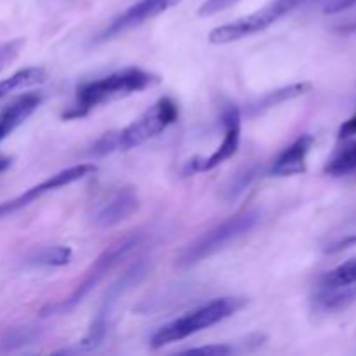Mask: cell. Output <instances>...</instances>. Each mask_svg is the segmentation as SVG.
<instances>
[{
	"label": "cell",
	"mask_w": 356,
	"mask_h": 356,
	"mask_svg": "<svg viewBox=\"0 0 356 356\" xmlns=\"http://www.w3.org/2000/svg\"><path fill=\"white\" fill-rule=\"evenodd\" d=\"M325 172L330 176H348V174L356 172V139L348 143L344 148H341L332 159L329 160L325 167Z\"/></svg>",
	"instance_id": "15"
},
{
	"label": "cell",
	"mask_w": 356,
	"mask_h": 356,
	"mask_svg": "<svg viewBox=\"0 0 356 356\" xmlns=\"http://www.w3.org/2000/svg\"><path fill=\"white\" fill-rule=\"evenodd\" d=\"M222 141L209 156H195L186 165V172H209L218 165L232 159L240 146V132H242V115L236 106H228L222 113Z\"/></svg>",
	"instance_id": "8"
},
{
	"label": "cell",
	"mask_w": 356,
	"mask_h": 356,
	"mask_svg": "<svg viewBox=\"0 0 356 356\" xmlns=\"http://www.w3.org/2000/svg\"><path fill=\"white\" fill-rule=\"evenodd\" d=\"M179 117V108L170 97H160L153 103L141 117L136 118L132 124L122 129L117 134H108L96 145L94 152H129L132 148L145 145L149 139L162 134L169 125Z\"/></svg>",
	"instance_id": "2"
},
{
	"label": "cell",
	"mask_w": 356,
	"mask_h": 356,
	"mask_svg": "<svg viewBox=\"0 0 356 356\" xmlns=\"http://www.w3.org/2000/svg\"><path fill=\"white\" fill-rule=\"evenodd\" d=\"M309 89H312V83L302 82V83H292V86L284 87V89L273 90V92L266 94V96H264L263 99L257 103L256 110L261 111V110H266V108H271V106H278V104L285 103V101L302 96V94L308 92Z\"/></svg>",
	"instance_id": "16"
},
{
	"label": "cell",
	"mask_w": 356,
	"mask_h": 356,
	"mask_svg": "<svg viewBox=\"0 0 356 356\" xmlns=\"http://www.w3.org/2000/svg\"><path fill=\"white\" fill-rule=\"evenodd\" d=\"M355 6H356V0H332V2L325 7V13L336 14V13H341V10L351 9V7Z\"/></svg>",
	"instance_id": "25"
},
{
	"label": "cell",
	"mask_w": 356,
	"mask_h": 356,
	"mask_svg": "<svg viewBox=\"0 0 356 356\" xmlns=\"http://www.w3.org/2000/svg\"><path fill=\"white\" fill-rule=\"evenodd\" d=\"M155 82L156 76L153 73L143 68H134V66L118 70L110 75L101 76V79L89 80V82L79 86L75 92V101L63 113V118H66V120L83 118L92 110L99 108L101 104L111 103V101H117L120 97H127L134 92H141Z\"/></svg>",
	"instance_id": "1"
},
{
	"label": "cell",
	"mask_w": 356,
	"mask_h": 356,
	"mask_svg": "<svg viewBox=\"0 0 356 356\" xmlns=\"http://www.w3.org/2000/svg\"><path fill=\"white\" fill-rule=\"evenodd\" d=\"M233 348L228 346V344H214V346H204V348H191L186 353H200V355H232Z\"/></svg>",
	"instance_id": "22"
},
{
	"label": "cell",
	"mask_w": 356,
	"mask_h": 356,
	"mask_svg": "<svg viewBox=\"0 0 356 356\" xmlns=\"http://www.w3.org/2000/svg\"><path fill=\"white\" fill-rule=\"evenodd\" d=\"M242 0H205L200 7H198V16L209 17L214 14L222 13V10L229 9V7L236 6Z\"/></svg>",
	"instance_id": "20"
},
{
	"label": "cell",
	"mask_w": 356,
	"mask_h": 356,
	"mask_svg": "<svg viewBox=\"0 0 356 356\" xmlns=\"http://www.w3.org/2000/svg\"><path fill=\"white\" fill-rule=\"evenodd\" d=\"M313 143H315V138L312 134L299 136L294 143H291L275 159L270 170L271 176L289 177L306 172V162H308V155L313 148Z\"/></svg>",
	"instance_id": "11"
},
{
	"label": "cell",
	"mask_w": 356,
	"mask_h": 356,
	"mask_svg": "<svg viewBox=\"0 0 356 356\" xmlns=\"http://www.w3.org/2000/svg\"><path fill=\"white\" fill-rule=\"evenodd\" d=\"M145 273H146L145 264H136V266H132L131 270L125 271L124 277H122L117 284L111 285L106 298H104L103 305H101L99 312H97V315L94 316L92 323H90L89 330H87L86 337L80 341L79 344L80 350L82 351L96 350V348L103 343L104 336H106L108 332V325H110L111 312H113V308L117 306V301L120 299V296L124 294V292H127L129 287L138 284Z\"/></svg>",
	"instance_id": "6"
},
{
	"label": "cell",
	"mask_w": 356,
	"mask_h": 356,
	"mask_svg": "<svg viewBox=\"0 0 356 356\" xmlns=\"http://www.w3.org/2000/svg\"><path fill=\"white\" fill-rule=\"evenodd\" d=\"M181 0H138V2L132 3L129 9H125L120 16H117L108 24L106 30L101 33V38L108 40V38L117 37V35L124 33V31L132 30V28L139 26L145 21L153 19L159 14L165 13L167 9H170V7H174Z\"/></svg>",
	"instance_id": "9"
},
{
	"label": "cell",
	"mask_w": 356,
	"mask_h": 356,
	"mask_svg": "<svg viewBox=\"0 0 356 356\" xmlns=\"http://www.w3.org/2000/svg\"><path fill=\"white\" fill-rule=\"evenodd\" d=\"M42 103L38 94H23L14 99L6 110L0 113V143L7 138L13 131H16Z\"/></svg>",
	"instance_id": "12"
},
{
	"label": "cell",
	"mask_w": 356,
	"mask_h": 356,
	"mask_svg": "<svg viewBox=\"0 0 356 356\" xmlns=\"http://www.w3.org/2000/svg\"><path fill=\"white\" fill-rule=\"evenodd\" d=\"M10 162H13V160H10L9 156L0 155V172H3V170L9 169V167H10Z\"/></svg>",
	"instance_id": "27"
},
{
	"label": "cell",
	"mask_w": 356,
	"mask_h": 356,
	"mask_svg": "<svg viewBox=\"0 0 356 356\" xmlns=\"http://www.w3.org/2000/svg\"><path fill=\"white\" fill-rule=\"evenodd\" d=\"M45 80V72L42 68H24L10 75L9 79L0 82V99L7 96V94L14 92L17 89H24V87L37 86Z\"/></svg>",
	"instance_id": "14"
},
{
	"label": "cell",
	"mask_w": 356,
	"mask_h": 356,
	"mask_svg": "<svg viewBox=\"0 0 356 356\" xmlns=\"http://www.w3.org/2000/svg\"><path fill=\"white\" fill-rule=\"evenodd\" d=\"M356 245V232L350 233V235H344L341 238H337L336 242L329 243L325 247V254H337V252H343V250L351 249V247Z\"/></svg>",
	"instance_id": "21"
},
{
	"label": "cell",
	"mask_w": 356,
	"mask_h": 356,
	"mask_svg": "<svg viewBox=\"0 0 356 356\" xmlns=\"http://www.w3.org/2000/svg\"><path fill=\"white\" fill-rule=\"evenodd\" d=\"M35 334L31 329H13L10 332H7L6 336H2L0 339V350H14V348L24 346V344H30L33 341Z\"/></svg>",
	"instance_id": "19"
},
{
	"label": "cell",
	"mask_w": 356,
	"mask_h": 356,
	"mask_svg": "<svg viewBox=\"0 0 356 356\" xmlns=\"http://www.w3.org/2000/svg\"><path fill=\"white\" fill-rule=\"evenodd\" d=\"M337 285H356V257L334 268L320 280V287H337Z\"/></svg>",
	"instance_id": "18"
},
{
	"label": "cell",
	"mask_w": 356,
	"mask_h": 356,
	"mask_svg": "<svg viewBox=\"0 0 356 356\" xmlns=\"http://www.w3.org/2000/svg\"><path fill=\"white\" fill-rule=\"evenodd\" d=\"M72 249L65 245L44 247L35 256H31V263L38 266H65L72 261Z\"/></svg>",
	"instance_id": "17"
},
{
	"label": "cell",
	"mask_w": 356,
	"mask_h": 356,
	"mask_svg": "<svg viewBox=\"0 0 356 356\" xmlns=\"http://www.w3.org/2000/svg\"><path fill=\"white\" fill-rule=\"evenodd\" d=\"M243 305H245V301L242 298L212 299L207 305L200 306V308L172 320L167 325L160 327L153 334L152 346L162 348L167 346V344L177 343L181 339H186V337L193 336V334L202 332L204 329H209V327L229 318L236 312H240L243 308Z\"/></svg>",
	"instance_id": "3"
},
{
	"label": "cell",
	"mask_w": 356,
	"mask_h": 356,
	"mask_svg": "<svg viewBox=\"0 0 356 356\" xmlns=\"http://www.w3.org/2000/svg\"><path fill=\"white\" fill-rule=\"evenodd\" d=\"M94 172H96V165H92V163H80V165H73V167H68V169L59 170V172L52 174V176H49L47 179H44L42 183L28 188V190L24 191V193H21L19 197L0 204V218L13 214V212L30 205L31 202L42 198L44 195L59 190V188L68 186V184L76 183V181L83 179V177L90 176V174Z\"/></svg>",
	"instance_id": "7"
},
{
	"label": "cell",
	"mask_w": 356,
	"mask_h": 356,
	"mask_svg": "<svg viewBox=\"0 0 356 356\" xmlns=\"http://www.w3.org/2000/svg\"><path fill=\"white\" fill-rule=\"evenodd\" d=\"M355 134H356V115H353L351 118H348V120L341 125L339 136H337V138H339L341 141H346V139L353 138Z\"/></svg>",
	"instance_id": "24"
},
{
	"label": "cell",
	"mask_w": 356,
	"mask_h": 356,
	"mask_svg": "<svg viewBox=\"0 0 356 356\" xmlns=\"http://www.w3.org/2000/svg\"><path fill=\"white\" fill-rule=\"evenodd\" d=\"M312 2V0H278V3L282 6V9L285 10V14L292 13L294 9H298L299 6H305V3Z\"/></svg>",
	"instance_id": "26"
},
{
	"label": "cell",
	"mask_w": 356,
	"mask_h": 356,
	"mask_svg": "<svg viewBox=\"0 0 356 356\" xmlns=\"http://www.w3.org/2000/svg\"><path fill=\"white\" fill-rule=\"evenodd\" d=\"M138 209L139 198L134 188H120L117 193L108 198L106 204L101 205L99 211L94 216V222L101 229L113 228L131 218Z\"/></svg>",
	"instance_id": "10"
},
{
	"label": "cell",
	"mask_w": 356,
	"mask_h": 356,
	"mask_svg": "<svg viewBox=\"0 0 356 356\" xmlns=\"http://www.w3.org/2000/svg\"><path fill=\"white\" fill-rule=\"evenodd\" d=\"M356 302V285L320 287L313 298V306L318 313H337Z\"/></svg>",
	"instance_id": "13"
},
{
	"label": "cell",
	"mask_w": 356,
	"mask_h": 356,
	"mask_svg": "<svg viewBox=\"0 0 356 356\" xmlns=\"http://www.w3.org/2000/svg\"><path fill=\"white\" fill-rule=\"evenodd\" d=\"M19 45L21 42H10V44H6L3 47H0V70L16 58L17 52H19Z\"/></svg>",
	"instance_id": "23"
},
{
	"label": "cell",
	"mask_w": 356,
	"mask_h": 356,
	"mask_svg": "<svg viewBox=\"0 0 356 356\" xmlns=\"http://www.w3.org/2000/svg\"><path fill=\"white\" fill-rule=\"evenodd\" d=\"M257 221H259V214L256 211H245L232 216L226 221L219 222L218 226L205 232L202 236H198L195 242H191L179 256L177 264L183 268L193 266V264L221 252L229 243L247 235L257 225Z\"/></svg>",
	"instance_id": "4"
},
{
	"label": "cell",
	"mask_w": 356,
	"mask_h": 356,
	"mask_svg": "<svg viewBox=\"0 0 356 356\" xmlns=\"http://www.w3.org/2000/svg\"><path fill=\"white\" fill-rule=\"evenodd\" d=\"M141 243V236L139 235H131L125 236V238L118 240V242L111 243L106 250L97 256V259L90 264V268L87 270L86 277L82 278L79 285H76L75 291L72 292L68 299L65 302H59L58 306H54V309L51 308V312H70V309L75 308L79 302H82L104 278L108 277L110 271H113L129 254L134 249H138V245Z\"/></svg>",
	"instance_id": "5"
}]
</instances>
